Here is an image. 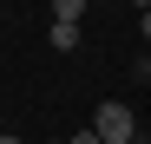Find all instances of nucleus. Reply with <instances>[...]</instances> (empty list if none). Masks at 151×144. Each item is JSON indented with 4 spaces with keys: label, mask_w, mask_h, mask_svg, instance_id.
Returning a JSON list of instances; mask_svg holds the SVG:
<instances>
[{
    "label": "nucleus",
    "mask_w": 151,
    "mask_h": 144,
    "mask_svg": "<svg viewBox=\"0 0 151 144\" xmlns=\"http://www.w3.org/2000/svg\"><path fill=\"white\" fill-rule=\"evenodd\" d=\"M46 39H53L59 53H72V46H79L86 33H79V20H53V33H46Z\"/></svg>",
    "instance_id": "f03ea898"
},
{
    "label": "nucleus",
    "mask_w": 151,
    "mask_h": 144,
    "mask_svg": "<svg viewBox=\"0 0 151 144\" xmlns=\"http://www.w3.org/2000/svg\"><path fill=\"white\" fill-rule=\"evenodd\" d=\"M0 144H27V138H7V131H0Z\"/></svg>",
    "instance_id": "6e6552de"
},
{
    "label": "nucleus",
    "mask_w": 151,
    "mask_h": 144,
    "mask_svg": "<svg viewBox=\"0 0 151 144\" xmlns=\"http://www.w3.org/2000/svg\"><path fill=\"white\" fill-rule=\"evenodd\" d=\"M59 144H72V138H59Z\"/></svg>",
    "instance_id": "1a4fd4ad"
},
{
    "label": "nucleus",
    "mask_w": 151,
    "mask_h": 144,
    "mask_svg": "<svg viewBox=\"0 0 151 144\" xmlns=\"http://www.w3.org/2000/svg\"><path fill=\"white\" fill-rule=\"evenodd\" d=\"M86 13V0H53V20H79Z\"/></svg>",
    "instance_id": "7ed1b4c3"
},
{
    "label": "nucleus",
    "mask_w": 151,
    "mask_h": 144,
    "mask_svg": "<svg viewBox=\"0 0 151 144\" xmlns=\"http://www.w3.org/2000/svg\"><path fill=\"white\" fill-rule=\"evenodd\" d=\"M138 85H151V53H145V59H138Z\"/></svg>",
    "instance_id": "20e7f679"
},
{
    "label": "nucleus",
    "mask_w": 151,
    "mask_h": 144,
    "mask_svg": "<svg viewBox=\"0 0 151 144\" xmlns=\"http://www.w3.org/2000/svg\"><path fill=\"white\" fill-rule=\"evenodd\" d=\"M72 144H105V138H99V131H79V138H72Z\"/></svg>",
    "instance_id": "39448f33"
},
{
    "label": "nucleus",
    "mask_w": 151,
    "mask_h": 144,
    "mask_svg": "<svg viewBox=\"0 0 151 144\" xmlns=\"http://www.w3.org/2000/svg\"><path fill=\"white\" fill-rule=\"evenodd\" d=\"M138 33H145V39H151V13H138Z\"/></svg>",
    "instance_id": "423d86ee"
},
{
    "label": "nucleus",
    "mask_w": 151,
    "mask_h": 144,
    "mask_svg": "<svg viewBox=\"0 0 151 144\" xmlns=\"http://www.w3.org/2000/svg\"><path fill=\"white\" fill-rule=\"evenodd\" d=\"M132 7H138V13H151V0H132Z\"/></svg>",
    "instance_id": "0eeeda50"
},
{
    "label": "nucleus",
    "mask_w": 151,
    "mask_h": 144,
    "mask_svg": "<svg viewBox=\"0 0 151 144\" xmlns=\"http://www.w3.org/2000/svg\"><path fill=\"white\" fill-rule=\"evenodd\" d=\"M92 131L105 138V144H138V118H132V105H99Z\"/></svg>",
    "instance_id": "f257e3e1"
}]
</instances>
